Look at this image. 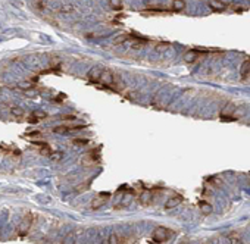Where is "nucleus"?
Returning a JSON list of instances; mask_svg holds the SVG:
<instances>
[{
	"label": "nucleus",
	"instance_id": "20",
	"mask_svg": "<svg viewBox=\"0 0 250 244\" xmlns=\"http://www.w3.org/2000/svg\"><path fill=\"white\" fill-rule=\"evenodd\" d=\"M185 7L184 2H172V10H183Z\"/></svg>",
	"mask_w": 250,
	"mask_h": 244
},
{
	"label": "nucleus",
	"instance_id": "17",
	"mask_svg": "<svg viewBox=\"0 0 250 244\" xmlns=\"http://www.w3.org/2000/svg\"><path fill=\"white\" fill-rule=\"evenodd\" d=\"M41 118H46V113L44 112H35L33 113V116H30V122H35V121H38Z\"/></svg>",
	"mask_w": 250,
	"mask_h": 244
},
{
	"label": "nucleus",
	"instance_id": "8",
	"mask_svg": "<svg viewBox=\"0 0 250 244\" xmlns=\"http://www.w3.org/2000/svg\"><path fill=\"white\" fill-rule=\"evenodd\" d=\"M100 82L101 84H105V86H110V84L113 82V74L110 72V71H108V69H105L103 74H101Z\"/></svg>",
	"mask_w": 250,
	"mask_h": 244
},
{
	"label": "nucleus",
	"instance_id": "26",
	"mask_svg": "<svg viewBox=\"0 0 250 244\" xmlns=\"http://www.w3.org/2000/svg\"><path fill=\"white\" fill-rule=\"evenodd\" d=\"M74 143H75V144H87V143H88V140H81V138H75V140H74Z\"/></svg>",
	"mask_w": 250,
	"mask_h": 244
},
{
	"label": "nucleus",
	"instance_id": "12",
	"mask_svg": "<svg viewBox=\"0 0 250 244\" xmlns=\"http://www.w3.org/2000/svg\"><path fill=\"white\" fill-rule=\"evenodd\" d=\"M62 244H77V234H75L74 231L66 234V237L63 238Z\"/></svg>",
	"mask_w": 250,
	"mask_h": 244
},
{
	"label": "nucleus",
	"instance_id": "13",
	"mask_svg": "<svg viewBox=\"0 0 250 244\" xmlns=\"http://www.w3.org/2000/svg\"><path fill=\"white\" fill-rule=\"evenodd\" d=\"M209 6L213 9V10H219V12H222L225 6H227V3L225 2H209Z\"/></svg>",
	"mask_w": 250,
	"mask_h": 244
},
{
	"label": "nucleus",
	"instance_id": "9",
	"mask_svg": "<svg viewBox=\"0 0 250 244\" xmlns=\"http://www.w3.org/2000/svg\"><path fill=\"white\" fill-rule=\"evenodd\" d=\"M140 203H141L143 206H149L152 202H153V194L149 191H146V193H143L141 196H140Z\"/></svg>",
	"mask_w": 250,
	"mask_h": 244
},
{
	"label": "nucleus",
	"instance_id": "15",
	"mask_svg": "<svg viewBox=\"0 0 250 244\" xmlns=\"http://www.w3.org/2000/svg\"><path fill=\"white\" fill-rule=\"evenodd\" d=\"M234 109H236V106L232 105V103H228V105L225 106L222 109V112H221V115L222 116H227V115H231V113L234 112Z\"/></svg>",
	"mask_w": 250,
	"mask_h": 244
},
{
	"label": "nucleus",
	"instance_id": "10",
	"mask_svg": "<svg viewBox=\"0 0 250 244\" xmlns=\"http://www.w3.org/2000/svg\"><path fill=\"white\" fill-rule=\"evenodd\" d=\"M250 75V59L244 60L243 65H241V78L246 79Z\"/></svg>",
	"mask_w": 250,
	"mask_h": 244
},
{
	"label": "nucleus",
	"instance_id": "28",
	"mask_svg": "<svg viewBox=\"0 0 250 244\" xmlns=\"http://www.w3.org/2000/svg\"><path fill=\"white\" fill-rule=\"evenodd\" d=\"M221 119L222 121H236L237 118H234V116H221Z\"/></svg>",
	"mask_w": 250,
	"mask_h": 244
},
{
	"label": "nucleus",
	"instance_id": "5",
	"mask_svg": "<svg viewBox=\"0 0 250 244\" xmlns=\"http://www.w3.org/2000/svg\"><path fill=\"white\" fill-rule=\"evenodd\" d=\"M103 71H105L103 66H94V68H91L90 72H88V79H90L91 82H97V81H100Z\"/></svg>",
	"mask_w": 250,
	"mask_h": 244
},
{
	"label": "nucleus",
	"instance_id": "4",
	"mask_svg": "<svg viewBox=\"0 0 250 244\" xmlns=\"http://www.w3.org/2000/svg\"><path fill=\"white\" fill-rule=\"evenodd\" d=\"M183 196L181 194H175V196H171V197L165 202V209L166 210H171V209H174V207H177L178 205H181L183 203Z\"/></svg>",
	"mask_w": 250,
	"mask_h": 244
},
{
	"label": "nucleus",
	"instance_id": "25",
	"mask_svg": "<svg viewBox=\"0 0 250 244\" xmlns=\"http://www.w3.org/2000/svg\"><path fill=\"white\" fill-rule=\"evenodd\" d=\"M10 112L14 113L15 116H21V115H22V109H19V107H12Z\"/></svg>",
	"mask_w": 250,
	"mask_h": 244
},
{
	"label": "nucleus",
	"instance_id": "29",
	"mask_svg": "<svg viewBox=\"0 0 250 244\" xmlns=\"http://www.w3.org/2000/svg\"><path fill=\"white\" fill-rule=\"evenodd\" d=\"M103 244H109V241H108V240H106V241H105V243H103Z\"/></svg>",
	"mask_w": 250,
	"mask_h": 244
},
{
	"label": "nucleus",
	"instance_id": "16",
	"mask_svg": "<svg viewBox=\"0 0 250 244\" xmlns=\"http://www.w3.org/2000/svg\"><path fill=\"white\" fill-rule=\"evenodd\" d=\"M50 160L52 162H61L62 159H63V153L62 152H53V153H50Z\"/></svg>",
	"mask_w": 250,
	"mask_h": 244
},
{
	"label": "nucleus",
	"instance_id": "24",
	"mask_svg": "<svg viewBox=\"0 0 250 244\" xmlns=\"http://www.w3.org/2000/svg\"><path fill=\"white\" fill-rule=\"evenodd\" d=\"M34 6L40 7L38 10H44V9H46V6H47V3H46V2H35V3H34Z\"/></svg>",
	"mask_w": 250,
	"mask_h": 244
},
{
	"label": "nucleus",
	"instance_id": "11",
	"mask_svg": "<svg viewBox=\"0 0 250 244\" xmlns=\"http://www.w3.org/2000/svg\"><path fill=\"white\" fill-rule=\"evenodd\" d=\"M59 12L62 13H74L75 12V7L71 5V3H62L59 6Z\"/></svg>",
	"mask_w": 250,
	"mask_h": 244
},
{
	"label": "nucleus",
	"instance_id": "22",
	"mask_svg": "<svg viewBox=\"0 0 250 244\" xmlns=\"http://www.w3.org/2000/svg\"><path fill=\"white\" fill-rule=\"evenodd\" d=\"M230 243L231 244H243V241L240 240V237H238V235L232 234V235H230Z\"/></svg>",
	"mask_w": 250,
	"mask_h": 244
},
{
	"label": "nucleus",
	"instance_id": "1",
	"mask_svg": "<svg viewBox=\"0 0 250 244\" xmlns=\"http://www.w3.org/2000/svg\"><path fill=\"white\" fill-rule=\"evenodd\" d=\"M172 234L174 232L171 231V230L165 228V226H159V228H156L155 231H153L152 238H153V241H156V243H165V241H168L169 238H171Z\"/></svg>",
	"mask_w": 250,
	"mask_h": 244
},
{
	"label": "nucleus",
	"instance_id": "18",
	"mask_svg": "<svg viewBox=\"0 0 250 244\" xmlns=\"http://www.w3.org/2000/svg\"><path fill=\"white\" fill-rule=\"evenodd\" d=\"M109 5H110V7H113L115 10H121L124 7V3L119 2V0H112V2H109Z\"/></svg>",
	"mask_w": 250,
	"mask_h": 244
},
{
	"label": "nucleus",
	"instance_id": "21",
	"mask_svg": "<svg viewBox=\"0 0 250 244\" xmlns=\"http://www.w3.org/2000/svg\"><path fill=\"white\" fill-rule=\"evenodd\" d=\"M171 49V44L169 43H159L157 46H156V50L157 52H165V50H168Z\"/></svg>",
	"mask_w": 250,
	"mask_h": 244
},
{
	"label": "nucleus",
	"instance_id": "23",
	"mask_svg": "<svg viewBox=\"0 0 250 244\" xmlns=\"http://www.w3.org/2000/svg\"><path fill=\"white\" fill-rule=\"evenodd\" d=\"M108 241H109V244H118V235L116 234H110Z\"/></svg>",
	"mask_w": 250,
	"mask_h": 244
},
{
	"label": "nucleus",
	"instance_id": "19",
	"mask_svg": "<svg viewBox=\"0 0 250 244\" xmlns=\"http://www.w3.org/2000/svg\"><path fill=\"white\" fill-rule=\"evenodd\" d=\"M200 209H202V212L204 213V215H209V213H212V206L208 205V203H200Z\"/></svg>",
	"mask_w": 250,
	"mask_h": 244
},
{
	"label": "nucleus",
	"instance_id": "6",
	"mask_svg": "<svg viewBox=\"0 0 250 244\" xmlns=\"http://www.w3.org/2000/svg\"><path fill=\"white\" fill-rule=\"evenodd\" d=\"M84 128V125H74V126H68V125H59V126H54L53 132L54 134H66L69 131H74V130H81Z\"/></svg>",
	"mask_w": 250,
	"mask_h": 244
},
{
	"label": "nucleus",
	"instance_id": "14",
	"mask_svg": "<svg viewBox=\"0 0 250 244\" xmlns=\"http://www.w3.org/2000/svg\"><path fill=\"white\" fill-rule=\"evenodd\" d=\"M146 6L150 10H163V3H161V2H149Z\"/></svg>",
	"mask_w": 250,
	"mask_h": 244
},
{
	"label": "nucleus",
	"instance_id": "3",
	"mask_svg": "<svg viewBox=\"0 0 250 244\" xmlns=\"http://www.w3.org/2000/svg\"><path fill=\"white\" fill-rule=\"evenodd\" d=\"M110 196L109 193H103V194H99L96 198L91 200V203H90V207H91V210H97V209H100L101 206L105 205L106 202H108V197Z\"/></svg>",
	"mask_w": 250,
	"mask_h": 244
},
{
	"label": "nucleus",
	"instance_id": "27",
	"mask_svg": "<svg viewBox=\"0 0 250 244\" xmlns=\"http://www.w3.org/2000/svg\"><path fill=\"white\" fill-rule=\"evenodd\" d=\"M61 118H62V119H69V121H72V119H75V116H74V115H62Z\"/></svg>",
	"mask_w": 250,
	"mask_h": 244
},
{
	"label": "nucleus",
	"instance_id": "2",
	"mask_svg": "<svg viewBox=\"0 0 250 244\" xmlns=\"http://www.w3.org/2000/svg\"><path fill=\"white\" fill-rule=\"evenodd\" d=\"M31 225H33V215L31 213H27L22 221L19 222V226H18V234L19 235H27L28 231H30V228H31Z\"/></svg>",
	"mask_w": 250,
	"mask_h": 244
},
{
	"label": "nucleus",
	"instance_id": "7",
	"mask_svg": "<svg viewBox=\"0 0 250 244\" xmlns=\"http://www.w3.org/2000/svg\"><path fill=\"white\" fill-rule=\"evenodd\" d=\"M200 56V53L199 50H188V52L184 53V62H187V63H193V62H196L197 58Z\"/></svg>",
	"mask_w": 250,
	"mask_h": 244
}]
</instances>
